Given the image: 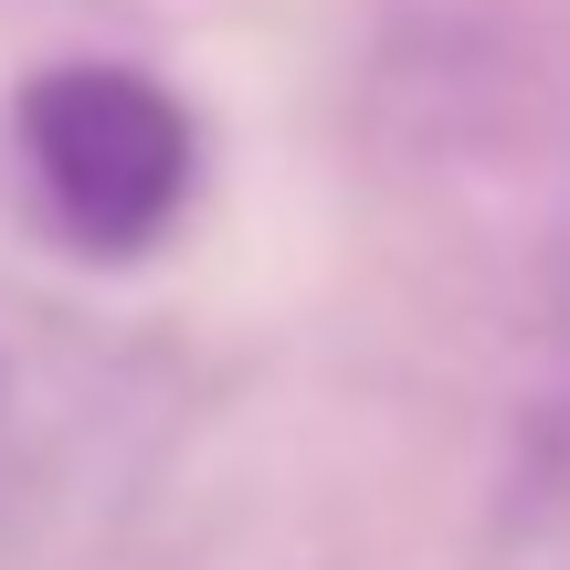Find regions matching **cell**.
I'll return each mask as SVG.
<instances>
[{"label":"cell","mask_w":570,"mask_h":570,"mask_svg":"<svg viewBox=\"0 0 570 570\" xmlns=\"http://www.w3.org/2000/svg\"><path fill=\"white\" fill-rule=\"evenodd\" d=\"M11 159L32 212L96 265H138L202 190V117L180 85L117 53H63L11 85Z\"/></svg>","instance_id":"6da1fadb"}]
</instances>
